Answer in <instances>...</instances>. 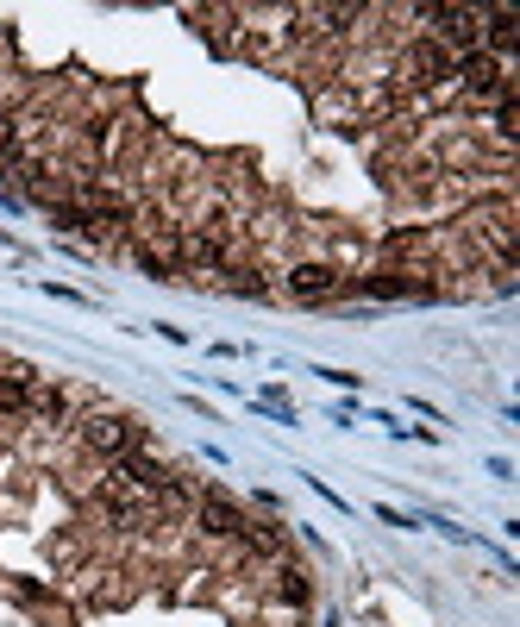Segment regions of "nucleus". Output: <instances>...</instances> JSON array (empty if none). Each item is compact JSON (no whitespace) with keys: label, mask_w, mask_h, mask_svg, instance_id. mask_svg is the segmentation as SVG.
Listing matches in <instances>:
<instances>
[{"label":"nucleus","mask_w":520,"mask_h":627,"mask_svg":"<svg viewBox=\"0 0 520 627\" xmlns=\"http://www.w3.org/2000/svg\"><path fill=\"white\" fill-rule=\"evenodd\" d=\"M514 38H520L514 13H508V7H489V13H483V44H489V57H495V63L514 51Z\"/></svg>","instance_id":"obj_8"},{"label":"nucleus","mask_w":520,"mask_h":627,"mask_svg":"<svg viewBox=\"0 0 520 627\" xmlns=\"http://www.w3.org/2000/svg\"><path fill=\"white\" fill-rule=\"evenodd\" d=\"M276 596L289 602V609H301V602L314 596V584H307V571H295V565H289V571H276Z\"/></svg>","instance_id":"obj_9"},{"label":"nucleus","mask_w":520,"mask_h":627,"mask_svg":"<svg viewBox=\"0 0 520 627\" xmlns=\"http://www.w3.org/2000/svg\"><path fill=\"white\" fill-rule=\"evenodd\" d=\"M445 76H452V51H445L439 38H420V44H408V51H401V82L433 88V82H445Z\"/></svg>","instance_id":"obj_3"},{"label":"nucleus","mask_w":520,"mask_h":627,"mask_svg":"<svg viewBox=\"0 0 520 627\" xmlns=\"http://www.w3.org/2000/svg\"><path fill=\"white\" fill-rule=\"evenodd\" d=\"M289 295L295 301H333V295H345V276L326 264V258H307V264L289 270Z\"/></svg>","instance_id":"obj_4"},{"label":"nucleus","mask_w":520,"mask_h":627,"mask_svg":"<svg viewBox=\"0 0 520 627\" xmlns=\"http://www.w3.org/2000/svg\"><path fill=\"white\" fill-rule=\"evenodd\" d=\"M32 414H38V421H63V414H69V396H63V389H38V396H32Z\"/></svg>","instance_id":"obj_10"},{"label":"nucleus","mask_w":520,"mask_h":627,"mask_svg":"<svg viewBox=\"0 0 520 627\" xmlns=\"http://www.w3.org/2000/svg\"><path fill=\"white\" fill-rule=\"evenodd\" d=\"M452 76H458V82H464L477 101H502V95H514V88H508V76H502V63H495L489 51H464V57L452 63Z\"/></svg>","instance_id":"obj_2"},{"label":"nucleus","mask_w":520,"mask_h":627,"mask_svg":"<svg viewBox=\"0 0 520 627\" xmlns=\"http://www.w3.org/2000/svg\"><path fill=\"white\" fill-rule=\"evenodd\" d=\"M82 446L101 452V458H126V452L145 446V427L126 421V414H88L82 421Z\"/></svg>","instance_id":"obj_1"},{"label":"nucleus","mask_w":520,"mask_h":627,"mask_svg":"<svg viewBox=\"0 0 520 627\" xmlns=\"http://www.w3.org/2000/svg\"><path fill=\"white\" fill-rule=\"evenodd\" d=\"M32 396H38L32 370H19V364L0 370V414H32Z\"/></svg>","instance_id":"obj_6"},{"label":"nucleus","mask_w":520,"mask_h":627,"mask_svg":"<svg viewBox=\"0 0 520 627\" xmlns=\"http://www.w3.org/2000/svg\"><path fill=\"white\" fill-rule=\"evenodd\" d=\"M113 471H120L126 483H138V490H157V496H163V490H170V483H176V477L163 471L157 458H145V452H126V458H113Z\"/></svg>","instance_id":"obj_7"},{"label":"nucleus","mask_w":520,"mask_h":627,"mask_svg":"<svg viewBox=\"0 0 520 627\" xmlns=\"http://www.w3.org/2000/svg\"><path fill=\"white\" fill-rule=\"evenodd\" d=\"M195 521H201V533H214V540H239V527H245L239 502L220 496V490H207V496L195 502Z\"/></svg>","instance_id":"obj_5"}]
</instances>
